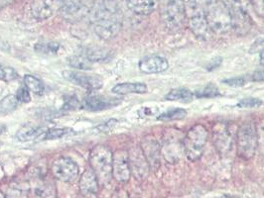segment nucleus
I'll use <instances>...</instances> for the list:
<instances>
[{"label":"nucleus","mask_w":264,"mask_h":198,"mask_svg":"<svg viewBox=\"0 0 264 198\" xmlns=\"http://www.w3.org/2000/svg\"><path fill=\"white\" fill-rule=\"evenodd\" d=\"M119 103L120 100L117 98H106L100 95H89L82 100L81 107L89 111H102L112 108Z\"/></svg>","instance_id":"18"},{"label":"nucleus","mask_w":264,"mask_h":198,"mask_svg":"<svg viewBox=\"0 0 264 198\" xmlns=\"http://www.w3.org/2000/svg\"><path fill=\"white\" fill-rule=\"evenodd\" d=\"M195 98V94L188 88H174L172 90H170L166 96V100H170V101H178L181 103H190L192 102Z\"/></svg>","instance_id":"26"},{"label":"nucleus","mask_w":264,"mask_h":198,"mask_svg":"<svg viewBox=\"0 0 264 198\" xmlns=\"http://www.w3.org/2000/svg\"><path fill=\"white\" fill-rule=\"evenodd\" d=\"M57 9H60V0H34L30 6L32 16L39 21L50 18Z\"/></svg>","instance_id":"15"},{"label":"nucleus","mask_w":264,"mask_h":198,"mask_svg":"<svg viewBox=\"0 0 264 198\" xmlns=\"http://www.w3.org/2000/svg\"><path fill=\"white\" fill-rule=\"evenodd\" d=\"M80 54L87 58L92 63L106 62L111 58V51L102 47H89L82 49Z\"/></svg>","instance_id":"24"},{"label":"nucleus","mask_w":264,"mask_h":198,"mask_svg":"<svg viewBox=\"0 0 264 198\" xmlns=\"http://www.w3.org/2000/svg\"><path fill=\"white\" fill-rule=\"evenodd\" d=\"M91 23L104 40L115 38L122 28V13L115 0H97L91 8Z\"/></svg>","instance_id":"1"},{"label":"nucleus","mask_w":264,"mask_h":198,"mask_svg":"<svg viewBox=\"0 0 264 198\" xmlns=\"http://www.w3.org/2000/svg\"><path fill=\"white\" fill-rule=\"evenodd\" d=\"M29 185L24 182H14L8 187L5 198H28Z\"/></svg>","instance_id":"27"},{"label":"nucleus","mask_w":264,"mask_h":198,"mask_svg":"<svg viewBox=\"0 0 264 198\" xmlns=\"http://www.w3.org/2000/svg\"><path fill=\"white\" fill-rule=\"evenodd\" d=\"M79 106H80V104H79V100L77 99V97L71 96V97L65 100V104L63 105V110H67V111L75 110V109H78Z\"/></svg>","instance_id":"39"},{"label":"nucleus","mask_w":264,"mask_h":198,"mask_svg":"<svg viewBox=\"0 0 264 198\" xmlns=\"http://www.w3.org/2000/svg\"><path fill=\"white\" fill-rule=\"evenodd\" d=\"M236 141L238 157L244 161L251 160L256 153L258 145L255 125L252 122L242 124L238 128Z\"/></svg>","instance_id":"9"},{"label":"nucleus","mask_w":264,"mask_h":198,"mask_svg":"<svg viewBox=\"0 0 264 198\" xmlns=\"http://www.w3.org/2000/svg\"><path fill=\"white\" fill-rule=\"evenodd\" d=\"M259 59H260V64L264 66V48L260 51V55H259Z\"/></svg>","instance_id":"44"},{"label":"nucleus","mask_w":264,"mask_h":198,"mask_svg":"<svg viewBox=\"0 0 264 198\" xmlns=\"http://www.w3.org/2000/svg\"><path fill=\"white\" fill-rule=\"evenodd\" d=\"M16 97L18 99V101L23 102V103H28V102L31 101L30 91H29V89L27 88L26 86H20L17 89Z\"/></svg>","instance_id":"37"},{"label":"nucleus","mask_w":264,"mask_h":198,"mask_svg":"<svg viewBox=\"0 0 264 198\" xmlns=\"http://www.w3.org/2000/svg\"><path fill=\"white\" fill-rule=\"evenodd\" d=\"M116 123H117V121L115 119H111L107 122H105V123L101 124L100 126H98L96 130H98L99 132H108L116 125Z\"/></svg>","instance_id":"41"},{"label":"nucleus","mask_w":264,"mask_h":198,"mask_svg":"<svg viewBox=\"0 0 264 198\" xmlns=\"http://www.w3.org/2000/svg\"><path fill=\"white\" fill-rule=\"evenodd\" d=\"M187 116V111L183 108H173L168 110L167 112L161 114L158 117L159 120L168 122V121H175L184 119Z\"/></svg>","instance_id":"30"},{"label":"nucleus","mask_w":264,"mask_h":198,"mask_svg":"<svg viewBox=\"0 0 264 198\" xmlns=\"http://www.w3.org/2000/svg\"><path fill=\"white\" fill-rule=\"evenodd\" d=\"M35 198H57V189L53 182L41 180L34 187Z\"/></svg>","instance_id":"25"},{"label":"nucleus","mask_w":264,"mask_h":198,"mask_svg":"<svg viewBox=\"0 0 264 198\" xmlns=\"http://www.w3.org/2000/svg\"><path fill=\"white\" fill-rule=\"evenodd\" d=\"M184 137L180 130L167 129L163 134L161 154L168 164H177L184 154Z\"/></svg>","instance_id":"8"},{"label":"nucleus","mask_w":264,"mask_h":198,"mask_svg":"<svg viewBox=\"0 0 264 198\" xmlns=\"http://www.w3.org/2000/svg\"><path fill=\"white\" fill-rule=\"evenodd\" d=\"M226 5L231 19L233 30L239 35L245 36L252 28V18L250 11L251 1L250 0H223Z\"/></svg>","instance_id":"2"},{"label":"nucleus","mask_w":264,"mask_h":198,"mask_svg":"<svg viewBox=\"0 0 264 198\" xmlns=\"http://www.w3.org/2000/svg\"><path fill=\"white\" fill-rule=\"evenodd\" d=\"M52 173H53L55 178L71 183L77 180L79 176V166L70 158H59L54 161L52 165Z\"/></svg>","instance_id":"10"},{"label":"nucleus","mask_w":264,"mask_h":198,"mask_svg":"<svg viewBox=\"0 0 264 198\" xmlns=\"http://www.w3.org/2000/svg\"><path fill=\"white\" fill-rule=\"evenodd\" d=\"M24 83L29 91L33 92L34 94H42L45 90L44 83L34 75L26 74L24 76Z\"/></svg>","instance_id":"29"},{"label":"nucleus","mask_w":264,"mask_h":198,"mask_svg":"<svg viewBox=\"0 0 264 198\" xmlns=\"http://www.w3.org/2000/svg\"><path fill=\"white\" fill-rule=\"evenodd\" d=\"M72 130L67 128H52L46 131L45 133V139L46 140H57L60 138H63L64 136L68 135Z\"/></svg>","instance_id":"34"},{"label":"nucleus","mask_w":264,"mask_h":198,"mask_svg":"<svg viewBox=\"0 0 264 198\" xmlns=\"http://www.w3.org/2000/svg\"><path fill=\"white\" fill-rule=\"evenodd\" d=\"M142 152L149 164L150 170L156 172L161 166V146L157 140L152 136H147L141 143Z\"/></svg>","instance_id":"14"},{"label":"nucleus","mask_w":264,"mask_h":198,"mask_svg":"<svg viewBox=\"0 0 264 198\" xmlns=\"http://www.w3.org/2000/svg\"><path fill=\"white\" fill-rule=\"evenodd\" d=\"M161 18L166 28L172 32L181 31L187 23L184 0H159Z\"/></svg>","instance_id":"5"},{"label":"nucleus","mask_w":264,"mask_h":198,"mask_svg":"<svg viewBox=\"0 0 264 198\" xmlns=\"http://www.w3.org/2000/svg\"><path fill=\"white\" fill-rule=\"evenodd\" d=\"M208 0H188L186 4L187 22L193 34L202 41L208 40L211 32L206 19V4Z\"/></svg>","instance_id":"4"},{"label":"nucleus","mask_w":264,"mask_h":198,"mask_svg":"<svg viewBox=\"0 0 264 198\" xmlns=\"http://www.w3.org/2000/svg\"><path fill=\"white\" fill-rule=\"evenodd\" d=\"M131 174L137 180H144L148 177L150 167L142 152L141 147H134L128 152Z\"/></svg>","instance_id":"13"},{"label":"nucleus","mask_w":264,"mask_h":198,"mask_svg":"<svg viewBox=\"0 0 264 198\" xmlns=\"http://www.w3.org/2000/svg\"><path fill=\"white\" fill-rule=\"evenodd\" d=\"M147 85L143 82H121L113 86L112 92L118 95L126 94H143L147 92Z\"/></svg>","instance_id":"22"},{"label":"nucleus","mask_w":264,"mask_h":198,"mask_svg":"<svg viewBox=\"0 0 264 198\" xmlns=\"http://www.w3.org/2000/svg\"><path fill=\"white\" fill-rule=\"evenodd\" d=\"M18 104V99L14 94H9L5 96L0 102V109L4 113H8L13 111Z\"/></svg>","instance_id":"33"},{"label":"nucleus","mask_w":264,"mask_h":198,"mask_svg":"<svg viewBox=\"0 0 264 198\" xmlns=\"http://www.w3.org/2000/svg\"><path fill=\"white\" fill-rule=\"evenodd\" d=\"M169 62L165 57L152 55L143 58L139 62V70L144 74H160L167 71Z\"/></svg>","instance_id":"16"},{"label":"nucleus","mask_w":264,"mask_h":198,"mask_svg":"<svg viewBox=\"0 0 264 198\" xmlns=\"http://www.w3.org/2000/svg\"><path fill=\"white\" fill-rule=\"evenodd\" d=\"M251 80L252 81H256V82H261L264 81V70L261 71H257L256 73L251 75Z\"/></svg>","instance_id":"43"},{"label":"nucleus","mask_w":264,"mask_h":198,"mask_svg":"<svg viewBox=\"0 0 264 198\" xmlns=\"http://www.w3.org/2000/svg\"><path fill=\"white\" fill-rule=\"evenodd\" d=\"M127 6L133 13L149 15L159 6V0H127Z\"/></svg>","instance_id":"21"},{"label":"nucleus","mask_w":264,"mask_h":198,"mask_svg":"<svg viewBox=\"0 0 264 198\" xmlns=\"http://www.w3.org/2000/svg\"><path fill=\"white\" fill-rule=\"evenodd\" d=\"M18 77V74L15 70H13L10 67H5L3 65H0V80L3 81H11Z\"/></svg>","instance_id":"35"},{"label":"nucleus","mask_w":264,"mask_h":198,"mask_svg":"<svg viewBox=\"0 0 264 198\" xmlns=\"http://www.w3.org/2000/svg\"><path fill=\"white\" fill-rule=\"evenodd\" d=\"M113 154L106 146H96L90 155V164L101 183L106 184L112 177Z\"/></svg>","instance_id":"7"},{"label":"nucleus","mask_w":264,"mask_h":198,"mask_svg":"<svg viewBox=\"0 0 264 198\" xmlns=\"http://www.w3.org/2000/svg\"><path fill=\"white\" fill-rule=\"evenodd\" d=\"M4 130H5V127H4V126H1V127H0V135L3 133Z\"/></svg>","instance_id":"45"},{"label":"nucleus","mask_w":264,"mask_h":198,"mask_svg":"<svg viewBox=\"0 0 264 198\" xmlns=\"http://www.w3.org/2000/svg\"><path fill=\"white\" fill-rule=\"evenodd\" d=\"M63 76L68 81L79 85L86 90H98L103 87V79L98 75H91L77 71H64Z\"/></svg>","instance_id":"12"},{"label":"nucleus","mask_w":264,"mask_h":198,"mask_svg":"<svg viewBox=\"0 0 264 198\" xmlns=\"http://www.w3.org/2000/svg\"><path fill=\"white\" fill-rule=\"evenodd\" d=\"M0 198H5V195L0 191Z\"/></svg>","instance_id":"46"},{"label":"nucleus","mask_w":264,"mask_h":198,"mask_svg":"<svg viewBox=\"0 0 264 198\" xmlns=\"http://www.w3.org/2000/svg\"><path fill=\"white\" fill-rule=\"evenodd\" d=\"M195 95L197 98H212V97L218 96L219 91H218V88L214 84L209 83L202 89L198 90Z\"/></svg>","instance_id":"32"},{"label":"nucleus","mask_w":264,"mask_h":198,"mask_svg":"<svg viewBox=\"0 0 264 198\" xmlns=\"http://www.w3.org/2000/svg\"><path fill=\"white\" fill-rule=\"evenodd\" d=\"M206 19L211 34L225 36L233 30L230 13L219 0H208L206 4Z\"/></svg>","instance_id":"3"},{"label":"nucleus","mask_w":264,"mask_h":198,"mask_svg":"<svg viewBox=\"0 0 264 198\" xmlns=\"http://www.w3.org/2000/svg\"><path fill=\"white\" fill-rule=\"evenodd\" d=\"M68 64L79 71H90L92 70L93 67V63L85 58L83 55L79 54V55H74L68 58Z\"/></svg>","instance_id":"28"},{"label":"nucleus","mask_w":264,"mask_h":198,"mask_svg":"<svg viewBox=\"0 0 264 198\" xmlns=\"http://www.w3.org/2000/svg\"><path fill=\"white\" fill-rule=\"evenodd\" d=\"M89 0H60V10L68 19L82 16L87 8Z\"/></svg>","instance_id":"17"},{"label":"nucleus","mask_w":264,"mask_h":198,"mask_svg":"<svg viewBox=\"0 0 264 198\" xmlns=\"http://www.w3.org/2000/svg\"><path fill=\"white\" fill-rule=\"evenodd\" d=\"M79 190L83 195H95L99 191L100 181L93 169L86 170L81 174L79 182Z\"/></svg>","instance_id":"20"},{"label":"nucleus","mask_w":264,"mask_h":198,"mask_svg":"<svg viewBox=\"0 0 264 198\" xmlns=\"http://www.w3.org/2000/svg\"><path fill=\"white\" fill-rule=\"evenodd\" d=\"M46 132V128L27 124L23 126L16 134V138L20 142H29L37 139L39 136Z\"/></svg>","instance_id":"23"},{"label":"nucleus","mask_w":264,"mask_h":198,"mask_svg":"<svg viewBox=\"0 0 264 198\" xmlns=\"http://www.w3.org/2000/svg\"><path fill=\"white\" fill-rule=\"evenodd\" d=\"M131 176L128 152L117 150L113 154L112 160V177L119 183H126Z\"/></svg>","instance_id":"11"},{"label":"nucleus","mask_w":264,"mask_h":198,"mask_svg":"<svg viewBox=\"0 0 264 198\" xmlns=\"http://www.w3.org/2000/svg\"><path fill=\"white\" fill-rule=\"evenodd\" d=\"M209 131L203 124H196L185 134L184 154L190 162H197L204 154Z\"/></svg>","instance_id":"6"},{"label":"nucleus","mask_w":264,"mask_h":198,"mask_svg":"<svg viewBox=\"0 0 264 198\" xmlns=\"http://www.w3.org/2000/svg\"><path fill=\"white\" fill-rule=\"evenodd\" d=\"M212 138L215 148H217L221 153L226 154L231 150L233 139L226 125L215 124L212 129Z\"/></svg>","instance_id":"19"},{"label":"nucleus","mask_w":264,"mask_h":198,"mask_svg":"<svg viewBox=\"0 0 264 198\" xmlns=\"http://www.w3.org/2000/svg\"><path fill=\"white\" fill-rule=\"evenodd\" d=\"M251 1V7L254 10V12L264 19V0H250Z\"/></svg>","instance_id":"40"},{"label":"nucleus","mask_w":264,"mask_h":198,"mask_svg":"<svg viewBox=\"0 0 264 198\" xmlns=\"http://www.w3.org/2000/svg\"><path fill=\"white\" fill-rule=\"evenodd\" d=\"M61 49V45L55 42H40L35 45V51L43 55H57Z\"/></svg>","instance_id":"31"},{"label":"nucleus","mask_w":264,"mask_h":198,"mask_svg":"<svg viewBox=\"0 0 264 198\" xmlns=\"http://www.w3.org/2000/svg\"><path fill=\"white\" fill-rule=\"evenodd\" d=\"M263 104L262 100L258 98H243L238 102V106L242 108H257Z\"/></svg>","instance_id":"36"},{"label":"nucleus","mask_w":264,"mask_h":198,"mask_svg":"<svg viewBox=\"0 0 264 198\" xmlns=\"http://www.w3.org/2000/svg\"><path fill=\"white\" fill-rule=\"evenodd\" d=\"M110 198H129V194L124 188H117Z\"/></svg>","instance_id":"42"},{"label":"nucleus","mask_w":264,"mask_h":198,"mask_svg":"<svg viewBox=\"0 0 264 198\" xmlns=\"http://www.w3.org/2000/svg\"><path fill=\"white\" fill-rule=\"evenodd\" d=\"M224 82L231 87H241L246 83V80L243 76H237V77L226 79L224 80Z\"/></svg>","instance_id":"38"}]
</instances>
